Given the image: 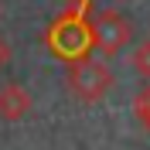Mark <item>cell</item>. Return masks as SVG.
Segmentation results:
<instances>
[{"label": "cell", "instance_id": "obj_1", "mask_svg": "<svg viewBox=\"0 0 150 150\" xmlns=\"http://www.w3.org/2000/svg\"><path fill=\"white\" fill-rule=\"evenodd\" d=\"M92 0H65V7L58 10V17L48 24L45 45L55 58H62L65 65L82 62L96 51L92 48Z\"/></svg>", "mask_w": 150, "mask_h": 150}, {"label": "cell", "instance_id": "obj_2", "mask_svg": "<svg viewBox=\"0 0 150 150\" xmlns=\"http://www.w3.org/2000/svg\"><path fill=\"white\" fill-rule=\"evenodd\" d=\"M65 85L68 92L79 99V103L92 106V103H103L109 89L116 85V75H112L109 65L96 62V58H82V62H72L65 68Z\"/></svg>", "mask_w": 150, "mask_h": 150}, {"label": "cell", "instance_id": "obj_3", "mask_svg": "<svg viewBox=\"0 0 150 150\" xmlns=\"http://www.w3.org/2000/svg\"><path fill=\"white\" fill-rule=\"evenodd\" d=\"M89 21H92V48L103 51L106 58L120 55L123 48L133 41V28L120 10H96Z\"/></svg>", "mask_w": 150, "mask_h": 150}, {"label": "cell", "instance_id": "obj_4", "mask_svg": "<svg viewBox=\"0 0 150 150\" xmlns=\"http://www.w3.org/2000/svg\"><path fill=\"white\" fill-rule=\"evenodd\" d=\"M31 92L24 89L21 82H7V85H0V120H7V123H17L24 120L31 112Z\"/></svg>", "mask_w": 150, "mask_h": 150}, {"label": "cell", "instance_id": "obj_5", "mask_svg": "<svg viewBox=\"0 0 150 150\" xmlns=\"http://www.w3.org/2000/svg\"><path fill=\"white\" fill-rule=\"evenodd\" d=\"M133 116H137V126L143 133H150V82L133 96Z\"/></svg>", "mask_w": 150, "mask_h": 150}, {"label": "cell", "instance_id": "obj_6", "mask_svg": "<svg viewBox=\"0 0 150 150\" xmlns=\"http://www.w3.org/2000/svg\"><path fill=\"white\" fill-rule=\"evenodd\" d=\"M130 65H133V72L140 75V79H147V82H150V41H143V45L133 51Z\"/></svg>", "mask_w": 150, "mask_h": 150}, {"label": "cell", "instance_id": "obj_7", "mask_svg": "<svg viewBox=\"0 0 150 150\" xmlns=\"http://www.w3.org/2000/svg\"><path fill=\"white\" fill-rule=\"evenodd\" d=\"M10 58H14V48H10L7 38L0 34V68H7V65H10Z\"/></svg>", "mask_w": 150, "mask_h": 150}, {"label": "cell", "instance_id": "obj_8", "mask_svg": "<svg viewBox=\"0 0 150 150\" xmlns=\"http://www.w3.org/2000/svg\"><path fill=\"white\" fill-rule=\"evenodd\" d=\"M147 41H150V34H147Z\"/></svg>", "mask_w": 150, "mask_h": 150}]
</instances>
